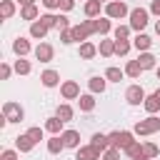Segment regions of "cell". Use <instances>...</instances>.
Here are the masks:
<instances>
[{
    "mask_svg": "<svg viewBox=\"0 0 160 160\" xmlns=\"http://www.w3.org/2000/svg\"><path fill=\"white\" fill-rule=\"evenodd\" d=\"M98 2H105V5H108V2H110V0H98Z\"/></svg>",
    "mask_w": 160,
    "mask_h": 160,
    "instance_id": "cell-52",
    "label": "cell"
},
{
    "mask_svg": "<svg viewBox=\"0 0 160 160\" xmlns=\"http://www.w3.org/2000/svg\"><path fill=\"white\" fill-rule=\"evenodd\" d=\"M145 98H148V95H145V90H142L140 85H130V88L125 90V100H128L130 105H142Z\"/></svg>",
    "mask_w": 160,
    "mask_h": 160,
    "instance_id": "cell-8",
    "label": "cell"
},
{
    "mask_svg": "<svg viewBox=\"0 0 160 160\" xmlns=\"http://www.w3.org/2000/svg\"><path fill=\"white\" fill-rule=\"evenodd\" d=\"M35 145H38V142H35V140H32V138H30L28 132H25V135H18V138H15V148H18L20 152H30V150H32Z\"/></svg>",
    "mask_w": 160,
    "mask_h": 160,
    "instance_id": "cell-12",
    "label": "cell"
},
{
    "mask_svg": "<svg viewBox=\"0 0 160 160\" xmlns=\"http://www.w3.org/2000/svg\"><path fill=\"white\" fill-rule=\"evenodd\" d=\"M158 80H160V68H158Z\"/></svg>",
    "mask_w": 160,
    "mask_h": 160,
    "instance_id": "cell-53",
    "label": "cell"
},
{
    "mask_svg": "<svg viewBox=\"0 0 160 160\" xmlns=\"http://www.w3.org/2000/svg\"><path fill=\"white\" fill-rule=\"evenodd\" d=\"M62 125H65V122H62V120L55 115V118H48L45 130H48V132H52V135H62V132H65V130H62Z\"/></svg>",
    "mask_w": 160,
    "mask_h": 160,
    "instance_id": "cell-18",
    "label": "cell"
},
{
    "mask_svg": "<svg viewBox=\"0 0 160 160\" xmlns=\"http://www.w3.org/2000/svg\"><path fill=\"white\" fill-rule=\"evenodd\" d=\"M155 98H158V100H160V88H158V90H155Z\"/></svg>",
    "mask_w": 160,
    "mask_h": 160,
    "instance_id": "cell-51",
    "label": "cell"
},
{
    "mask_svg": "<svg viewBox=\"0 0 160 160\" xmlns=\"http://www.w3.org/2000/svg\"><path fill=\"white\" fill-rule=\"evenodd\" d=\"M125 15H130V10H128V5L120 0H110L108 5H105V18H110V20H120V18H125Z\"/></svg>",
    "mask_w": 160,
    "mask_h": 160,
    "instance_id": "cell-6",
    "label": "cell"
},
{
    "mask_svg": "<svg viewBox=\"0 0 160 160\" xmlns=\"http://www.w3.org/2000/svg\"><path fill=\"white\" fill-rule=\"evenodd\" d=\"M148 18H150V12H148L145 8H135V10H130V30L142 32L145 25H148Z\"/></svg>",
    "mask_w": 160,
    "mask_h": 160,
    "instance_id": "cell-3",
    "label": "cell"
},
{
    "mask_svg": "<svg viewBox=\"0 0 160 160\" xmlns=\"http://www.w3.org/2000/svg\"><path fill=\"white\" fill-rule=\"evenodd\" d=\"M92 25H95V32H100V35H108L110 32V18H95L92 20Z\"/></svg>",
    "mask_w": 160,
    "mask_h": 160,
    "instance_id": "cell-24",
    "label": "cell"
},
{
    "mask_svg": "<svg viewBox=\"0 0 160 160\" xmlns=\"http://www.w3.org/2000/svg\"><path fill=\"white\" fill-rule=\"evenodd\" d=\"M42 5L48 10H55V8H60V0H42Z\"/></svg>",
    "mask_w": 160,
    "mask_h": 160,
    "instance_id": "cell-46",
    "label": "cell"
},
{
    "mask_svg": "<svg viewBox=\"0 0 160 160\" xmlns=\"http://www.w3.org/2000/svg\"><path fill=\"white\" fill-rule=\"evenodd\" d=\"M60 92H62L65 100H75V98H80V85H78L75 80H65V82L60 85Z\"/></svg>",
    "mask_w": 160,
    "mask_h": 160,
    "instance_id": "cell-9",
    "label": "cell"
},
{
    "mask_svg": "<svg viewBox=\"0 0 160 160\" xmlns=\"http://www.w3.org/2000/svg\"><path fill=\"white\" fill-rule=\"evenodd\" d=\"M140 72H142V68H140L138 60H130V62L125 65V75H128V78H140Z\"/></svg>",
    "mask_w": 160,
    "mask_h": 160,
    "instance_id": "cell-30",
    "label": "cell"
},
{
    "mask_svg": "<svg viewBox=\"0 0 160 160\" xmlns=\"http://www.w3.org/2000/svg\"><path fill=\"white\" fill-rule=\"evenodd\" d=\"M55 28H58V30L62 32V30H70L72 25H70V20H68L65 15H58V25H55Z\"/></svg>",
    "mask_w": 160,
    "mask_h": 160,
    "instance_id": "cell-39",
    "label": "cell"
},
{
    "mask_svg": "<svg viewBox=\"0 0 160 160\" xmlns=\"http://www.w3.org/2000/svg\"><path fill=\"white\" fill-rule=\"evenodd\" d=\"M12 15H15V2L12 0H2L0 2V18L2 20H10Z\"/></svg>",
    "mask_w": 160,
    "mask_h": 160,
    "instance_id": "cell-23",
    "label": "cell"
},
{
    "mask_svg": "<svg viewBox=\"0 0 160 160\" xmlns=\"http://www.w3.org/2000/svg\"><path fill=\"white\" fill-rule=\"evenodd\" d=\"M125 152H128V155H130V158H132V160H135V158H138V155H142V145H140V142H138V140H135V142H132V145H130V148H128V150H125Z\"/></svg>",
    "mask_w": 160,
    "mask_h": 160,
    "instance_id": "cell-37",
    "label": "cell"
},
{
    "mask_svg": "<svg viewBox=\"0 0 160 160\" xmlns=\"http://www.w3.org/2000/svg\"><path fill=\"white\" fill-rule=\"evenodd\" d=\"M142 108H145V110H148V112H150V115H155V112H158V110H160V100H158V98H155V92H152V95H148V98H145V102H142Z\"/></svg>",
    "mask_w": 160,
    "mask_h": 160,
    "instance_id": "cell-29",
    "label": "cell"
},
{
    "mask_svg": "<svg viewBox=\"0 0 160 160\" xmlns=\"http://www.w3.org/2000/svg\"><path fill=\"white\" fill-rule=\"evenodd\" d=\"M32 52H35V58H38L40 62H50V60H52V55H55V50H52V45H50V42H40Z\"/></svg>",
    "mask_w": 160,
    "mask_h": 160,
    "instance_id": "cell-10",
    "label": "cell"
},
{
    "mask_svg": "<svg viewBox=\"0 0 160 160\" xmlns=\"http://www.w3.org/2000/svg\"><path fill=\"white\" fill-rule=\"evenodd\" d=\"M98 52H100L102 58H110V55H115V40H100V48H98Z\"/></svg>",
    "mask_w": 160,
    "mask_h": 160,
    "instance_id": "cell-27",
    "label": "cell"
},
{
    "mask_svg": "<svg viewBox=\"0 0 160 160\" xmlns=\"http://www.w3.org/2000/svg\"><path fill=\"white\" fill-rule=\"evenodd\" d=\"M122 75H125V70H120V68H108V70H105L108 82H120V80H122Z\"/></svg>",
    "mask_w": 160,
    "mask_h": 160,
    "instance_id": "cell-31",
    "label": "cell"
},
{
    "mask_svg": "<svg viewBox=\"0 0 160 160\" xmlns=\"http://www.w3.org/2000/svg\"><path fill=\"white\" fill-rule=\"evenodd\" d=\"M48 30H50V28H48L42 20H35V22H30V35H32L35 40H42V38L48 35Z\"/></svg>",
    "mask_w": 160,
    "mask_h": 160,
    "instance_id": "cell-14",
    "label": "cell"
},
{
    "mask_svg": "<svg viewBox=\"0 0 160 160\" xmlns=\"http://www.w3.org/2000/svg\"><path fill=\"white\" fill-rule=\"evenodd\" d=\"M142 155H148V158L152 160V158L160 155V148H158L155 142H142Z\"/></svg>",
    "mask_w": 160,
    "mask_h": 160,
    "instance_id": "cell-35",
    "label": "cell"
},
{
    "mask_svg": "<svg viewBox=\"0 0 160 160\" xmlns=\"http://www.w3.org/2000/svg\"><path fill=\"white\" fill-rule=\"evenodd\" d=\"M158 130H160V118H155V115H150V118H145V120H138L135 128H132L135 135H152V132H158Z\"/></svg>",
    "mask_w": 160,
    "mask_h": 160,
    "instance_id": "cell-2",
    "label": "cell"
},
{
    "mask_svg": "<svg viewBox=\"0 0 160 160\" xmlns=\"http://www.w3.org/2000/svg\"><path fill=\"white\" fill-rule=\"evenodd\" d=\"M20 18H22V20H32V22L40 20V18H38V5H25V8H20Z\"/></svg>",
    "mask_w": 160,
    "mask_h": 160,
    "instance_id": "cell-26",
    "label": "cell"
},
{
    "mask_svg": "<svg viewBox=\"0 0 160 160\" xmlns=\"http://www.w3.org/2000/svg\"><path fill=\"white\" fill-rule=\"evenodd\" d=\"M12 68H15V72H18V75H28V72L32 70V65H30L28 60H22V58H20V60H15V65H12Z\"/></svg>",
    "mask_w": 160,
    "mask_h": 160,
    "instance_id": "cell-34",
    "label": "cell"
},
{
    "mask_svg": "<svg viewBox=\"0 0 160 160\" xmlns=\"http://www.w3.org/2000/svg\"><path fill=\"white\" fill-rule=\"evenodd\" d=\"M135 160H150V158H148V155H138Z\"/></svg>",
    "mask_w": 160,
    "mask_h": 160,
    "instance_id": "cell-49",
    "label": "cell"
},
{
    "mask_svg": "<svg viewBox=\"0 0 160 160\" xmlns=\"http://www.w3.org/2000/svg\"><path fill=\"white\" fill-rule=\"evenodd\" d=\"M72 8H75V0H60V10L68 12V10H72Z\"/></svg>",
    "mask_w": 160,
    "mask_h": 160,
    "instance_id": "cell-45",
    "label": "cell"
},
{
    "mask_svg": "<svg viewBox=\"0 0 160 160\" xmlns=\"http://www.w3.org/2000/svg\"><path fill=\"white\" fill-rule=\"evenodd\" d=\"M78 52H80L82 60H92V58L98 55V48H95L92 42H80V50H78Z\"/></svg>",
    "mask_w": 160,
    "mask_h": 160,
    "instance_id": "cell-20",
    "label": "cell"
},
{
    "mask_svg": "<svg viewBox=\"0 0 160 160\" xmlns=\"http://www.w3.org/2000/svg\"><path fill=\"white\" fill-rule=\"evenodd\" d=\"M75 160H102V152L92 145H80L75 150Z\"/></svg>",
    "mask_w": 160,
    "mask_h": 160,
    "instance_id": "cell-7",
    "label": "cell"
},
{
    "mask_svg": "<svg viewBox=\"0 0 160 160\" xmlns=\"http://www.w3.org/2000/svg\"><path fill=\"white\" fill-rule=\"evenodd\" d=\"M28 135H30L35 142H40V140H42V128H30V130H28Z\"/></svg>",
    "mask_w": 160,
    "mask_h": 160,
    "instance_id": "cell-42",
    "label": "cell"
},
{
    "mask_svg": "<svg viewBox=\"0 0 160 160\" xmlns=\"http://www.w3.org/2000/svg\"><path fill=\"white\" fill-rule=\"evenodd\" d=\"M130 48H132L130 40H115V55H128Z\"/></svg>",
    "mask_w": 160,
    "mask_h": 160,
    "instance_id": "cell-33",
    "label": "cell"
},
{
    "mask_svg": "<svg viewBox=\"0 0 160 160\" xmlns=\"http://www.w3.org/2000/svg\"><path fill=\"white\" fill-rule=\"evenodd\" d=\"M90 145H92V148H98L100 152H105V150L110 148V140H108V135H102V132H95V135H92V140H90Z\"/></svg>",
    "mask_w": 160,
    "mask_h": 160,
    "instance_id": "cell-19",
    "label": "cell"
},
{
    "mask_svg": "<svg viewBox=\"0 0 160 160\" xmlns=\"http://www.w3.org/2000/svg\"><path fill=\"white\" fill-rule=\"evenodd\" d=\"M0 160H20V158H18V152H15V150H2Z\"/></svg>",
    "mask_w": 160,
    "mask_h": 160,
    "instance_id": "cell-44",
    "label": "cell"
},
{
    "mask_svg": "<svg viewBox=\"0 0 160 160\" xmlns=\"http://www.w3.org/2000/svg\"><path fill=\"white\" fill-rule=\"evenodd\" d=\"M62 122H68V120H72V115H75V110L70 108V105H58V112H55Z\"/></svg>",
    "mask_w": 160,
    "mask_h": 160,
    "instance_id": "cell-32",
    "label": "cell"
},
{
    "mask_svg": "<svg viewBox=\"0 0 160 160\" xmlns=\"http://www.w3.org/2000/svg\"><path fill=\"white\" fill-rule=\"evenodd\" d=\"M150 12L152 15H160V0H152L150 2Z\"/></svg>",
    "mask_w": 160,
    "mask_h": 160,
    "instance_id": "cell-47",
    "label": "cell"
},
{
    "mask_svg": "<svg viewBox=\"0 0 160 160\" xmlns=\"http://www.w3.org/2000/svg\"><path fill=\"white\" fill-rule=\"evenodd\" d=\"M138 62H140L142 70H152V68H155V55H152V52H140Z\"/></svg>",
    "mask_w": 160,
    "mask_h": 160,
    "instance_id": "cell-28",
    "label": "cell"
},
{
    "mask_svg": "<svg viewBox=\"0 0 160 160\" xmlns=\"http://www.w3.org/2000/svg\"><path fill=\"white\" fill-rule=\"evenodd\" d=\"M155 32H158V35H160V20H158V22H155Z\"/></svg>",
    "mask_w": 160,
    "mask_h": 160,
    "instance_id": "cell-50",
    "label": "cell"
},
{
    "mask_svg": "<svg viewBox=\"0 0 160 160\" xmlns=\"http://www.w3.org/2000/svg\"><path fill=\"white\" fill-rule=\"evenodd\" d=\"M60 40H62L65 45H70V42H75V40H72V30H62V32H60Z\"/></svg>",
    "mask_w": 160,
    "mask_h": 160,
    "instance_id": "cell-43",
    "label": "cell"
},
{
    "mask_svg": "<svg viewBox=\"0 0 160 160\" xmlns=\"http://www.w3.org/2000/svg\"><path fill=\"white\" fill-rule=\"evenodd\" d=\"M40 82H42L45 88H55V85L60 82V72H58V70H45V72L40 75Z\"/></svg>",
    "mask_w": 160,
    "mask_h": 160,
    "instance_id": "cell-16",
    "label": "cell"
},
{
    "mask_svg": "<svg viewBox=\"0 0 160 160\" xmlns=\"http://www.w3.org/2000/svg\"><path fill=\"white\" fill-rule=\"evenodd\" d=\"M112 35H115V40H128L130 38V25H118L112 30Z\"/></svg>",
    "mask_w": 160,
    "mask_h": 160,
    "instance_id": "cell-36",
    "label": "cell"
},
{
    "mask_svg": "<svg viewBox=\"0 0 160 160\" xmlns=\"http://www.w3.org/2000/svg\"><path fill=\"white\" fill-rule=\"evenodd\" d=\"M18 2H20L22 8H25V5H35V0H18Z\"/></svg>",
    "mask_w": 160,
    "mask_h": 160,
    "instance_id": "cell-48",
    "label": "cell"
},
{
    "mask_svg": "<svg viewBox=\"0 0 160 160\" xmlns=\"http://www.w3.org/2000/svg\"><path fill=\"white\" fill-rule=\"evenodd\" d=\"M150 45H152V40H150L145 32H138V35H135V40H132V48H138L140 52H148V50H150Z\"/></svg>",
    "mask_w": 160,
    "mask_h": 160,
    "instance_id": "cell-17",
    "label": "cell"
},
{
    "mask_svg": "<svg viewBox=\"0 0 160 160\" xmlns=\"http://www.w3.org/2000/svg\"><path fill=\"white\" fill-rule=\"evenodd\" d=\"M12 70H15V68H10L8 62H2V65H0V78H2V80H10V75H12Z\"/></svg>",
    "mask_w": 160,
    "mask_h": 160,
    "instance_id": "cell-41",
    "label": "cell"
},
{
    "mask_svg": "<svg viewBox=\"0 0 160 160\" xmlns=\"http://www.w3.org/2000/svg\"><path fill=\"white\" fill-rule=\"evenodd\" d=\"M78 105H80V110H82V112H90V110L95 108V98H92V92L80 95V98H78Z\"/></svg>",
    "mask_w": 160,
    "mask_h": 160,
    "instance_id": "cell-25",
    "label": "cell"
},
{
    "mask_svg": "<svg viewBox=\"0 0 160 160\" xmlns=\"http://www.w3.org/2000/svg\"><path fill=\"white\" fill-rule=\"evenodd\" d=\"M62 150H65V142H62V138H60V135H52V138L48 140V152L58 155V152H62Z\"/></svg>",
    "mask_w": 160,
    "mask_h": 160,
    "instance_id": "cell-21",
    "label": "cell"
},
{
    "mask_svg": "<svg viewBox=\"0 0 160 160\" xmlns=\"http://www.w3.org/2000/svg\"><path fill=\"white\" fill-rule=\"evenodd\" d=\"M2 118H5L8 122H22V118H25V110H22L18 102L8 100V102L2 105Z\"/></svg>",
    "mask_w": 160,
    "mask_h": 160,
    "instance_id": "cell-5",
    "label": "cell"
},
{
    "mask_svg": "<svg viewBox=\"0 0 160 160\" xmlns=\"http://www.w3.org/2000/svg\"><path fill=\"white\" fill-rule=\"evenodd\" d=\"M30 50H32V48H30V42H28L25 38H15V42H12V52H15L18 58H25Z\"/></svg>",
    "mask_w": 160,
    "mask_h": 160,
    "instance_id": "cell-15",
    "label": "cell"
},
{
    "mask_svg": "<svg viewBox=\"0 0 160 160\" xmlns=\"http://www.w3.org/2000/svg\"><path fill=\"white\" fill-rule=\"evenodd\" d=\"M132 135H135V132H130V130H115V132H110V135H108L110 148H115V150H128V148L135 142Z\"/></svg>",
    "mask_w": 160,
    "mask_h": 160,
    "instance_id": "cell-1",
    "label": "cell"
},
{
    "mask_svg": "<svg viewBox=\"0 0 160 160\" xmlns=\"http://www.w3.org/2000/svg\"><path fill=\"white\" fill-rule=\"evenodd\" d=\"M150 2H152V0H150Z\"/></svg>",
    "mask_w": 160,
    "mask_h": 160,
    "instance_id": "cell-54",
    "label": "cell"
},
{
    "mask_svg": "<svg viewBox=\"0 0 160 160\" xmlns=\"http://www.w3.org/2000/svg\"><path fill=\"white\" fill-rule=\"evenodd\" d=\"M72 30V40H82V42H88V38L95 32V25H92V20H82V22H78V25H72L70 28Z\"/></svg>",
    "mask_w": 160,
    "mask_h": 160,
    "instance_id": "cell-4",
    "label": "cell"
},
{
    "mask_svg": "<svg viewBox=\"0 0 160 160\" xmlns=\"http://www.w3.org/2000/svg\"><path fill=\"white\" fill-rule=\"evenodd\" d=\"M60 138H62L65 148H75V150L80 148V132H78V130H65Z\"/></svg>",
    "mask_w": 160,
    "mask_h": 160,
    "instance_id": "cell-13",
    "label": "cell"
},
{
    "mask_svg": "<svg viewBox=\"0 0 160 160\" xmlns=\"http://www.w3.org/2000/svg\"><path fill=\"white\" fill-rule=\"evenodd\" d=\"M40 20H42L48 28H55V25H58V15H52V12H45V15H40Z\"/></svg>",
    "mask_w": 160,
    "mask_h": 160,
    "instance_id": "cell-38",
    "label": "cell"
},
{
    "mask_svg": "<svg viewBox=\"0 0 160 160\" xmlns=\"http://www.w3.org/2000/svg\"><path fill=\"white\" fill-rule=\"evenodd\" d=\"M88 88H90V92H92V95H98V92H105V88H108V78L92 75V78L88 80Z\"/></svg>",
    "mask_w": 160,
    "mask_h": 160,
    "instance_id": "cell-11",
    "label": "cell"
},
{
    "mask_svg": "<svg viewBox=\"0 0 160 160\" xmlns=\"http://www.w3.org/2000/svg\"><path fill=\"white\" fill-rule=\"evenodd\" d=\"M100 5H102V2H98V0H88V2H85V15H88L90 20L100 18Z\"/></svg>",
    "mask_w": 160,
    "mask_h": 160,
    "instance_id": "cell-22",
    "label": "cell"
},
{
    "mask_svg": "<svg viewBox=\"0 0 160 160\" xmlns=\"http://www.w3.org/2000/svg\"><path fill=\"white\" fill-rule=\"evenodd\" d=\"M102 160H120V150H115V148H108V150L102 152Z\"/></svg>",
    "mask_w": 160,
    "mask_h": 160,
    "instance_id": "cell-40",
    "label": "cell"
}]
</instances>
